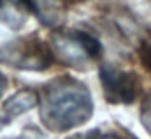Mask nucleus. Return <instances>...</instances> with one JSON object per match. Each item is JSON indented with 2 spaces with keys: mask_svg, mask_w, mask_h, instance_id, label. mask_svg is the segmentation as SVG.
I'll list each match as a JSON object with an SVG mask.
<instances>
[{
  "mask_svg": "<svg viewBox=\"0 0 151 139\" xmlns=\"http://www.w3.org/2000/svg\"><path fill=\"white\" fill-rule=\"evenodd\" d=\"M50 48L54 57L63 65L86 71L102 53V45L93 34L86 31H59L50 36Z\"/></svg>",
  "mask_w": 151,
  "mask_h": 139,
  "instance_id": "nucleus-2",
  "label": "nucleus"
},
{
  "mask_svg": "<svg viewBox=\"0 0 151 139\" xmlns=\"http://www.w3.org/2000/svg\"><path fill=\"white\" fill-rule=\"evenodd\" d=\"M54 52L37 36H23L0 47V63L21 71H44L54 63Z\"/></svg>",
  "mask_w": 151,
  "mask_h": 139,
  "instance_id": "nucleus-3",
  "label": "nucleus"
},
{
  "mask_svg": "<svg viewBox=\"0 0 151 139\" xmlns=\"http://www.w3.org/2000/svg\"><path fill=\"white\" fill-rule=\"evenodd\" d=\"M36 105H39V96L34 91L23 89L18 91L17 94L5 100L4 103V113L8 118H15L18 115H23L28 110L34 108Z\"/></svg>",
  "mask_w": 151,
  "mask_h": 139,
  "instance_id": "nucleus-6",
  "label": "nucleus"
},
{
  "mask_svg": "<svg viewBox=\"0 0 151 139\" xmlns=\"http://www.w3.org/2000/svg\"><path fill=\"white\" fill-rule=\"evenodd\" d=\"M20 3L47 28L60 26L67 15V5L63 0H20Z\"/></svg>",
  "mask_w": 151,
  "mask_h": 139,
  "instance_id": "nucleus-5",
  "label": "nucleus"
},
{
  "mask_svg": "<svg viewBox=\"0 0 151 139\" xmlns=\"http://www.w3.org/2000/svg\"><path fill=\"white\" fill-rule=\"evenodd\" d=\"M106 100L111 103H132L141 92V79L135 71H125L114 65L99 68Z\"/></svg>",
  "mask_w": 151,
  "mask_h": 139,
  "instance_id": "nucleus-4",
  "label": "nucleus"
},
{
  "mask_svg": "<svg viewBox=\"0 0 151 139\" xmlns=\"http://www.w3.org/2000/svg\"><path fill=\"white\" fill-rule=\"evenodd\" d=\"M141 58H143V63L148 70L151 71V45H146L141 52Z\"/></svg>",
  "mask_w": 151,
  "mask_h": 139,
  "instance_id": "nucleus-9",
  "label": "nucleus"
},
{
  "mask_svg": "<svg viewBox=\"0 0 151 139\" xmlns=\"http://www.w3.org/2000/svg\"><path fill=\"white\" fill-rule=\"evenodd\" d=\"M67 139H137L124 129H91L88 133L75 134Z\"/></svg>",
  "mask_w": 151,
  "mask_h": 139,
  "instance_id": "nucleus-7",
  "label": "nucleus"
},
{
  "mask_svg": "<svg viewBox=\"0 0 151 139\" xmlns=\"http://www.w3.org/2000/svg\"><path fill=\"white\" fill-rule=\"evenodd\" d=\"M141 123L145 129L151 134V94H148L141 103Z\"/></svg>",
  "mask_w": 151,
  "mask_h": 139,
  "instance_id": "nucleus-8",
  "label": "nucleus"
},
{
  "mask_svg": "<svg viewBox=\"0 0 151 139\" xmlns=\"http://www.w3.org/2000/svg\"><path fill=\"white\" fill-rule=\"evenodd\" d=\"M41 120L50 131L63 133L86 123L93 115L88 87L72 76L49 81L39 94Z\"/></svg>",
  "mask_w": 151,
  "mask_h": 139,
  "instance_id": "nucleus-1",
  "label": "nucleus"
},
{
  "mask_svg": "<svg viewBox=\"0 0 151 139\" xmlns=\"http://www.w3.org/2000/svg\"><path fill=\"white\" fill-rule=\"evenodd\" d=\"M5 89H7V78H5L2 73H0V97L4 96Z\"/></svg>",
  "mask_w": 151,
  "mask_h": 139,
  "instance_id": "nucleus-10",
  "label": "nucleus"
}]
</instances>
